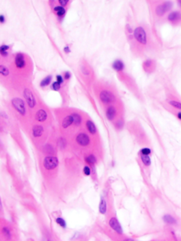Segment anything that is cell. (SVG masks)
I'll return each mask as SVG.
<instances>
[{"label": "cell", "mask_w": 181, "mask_h": 241, "mask_svg": "<svg viewBox=\"0 0 181 241\" xmlns=\"http://www.w3.org/2000/svg\"><path fill=\"white\" fill-rule=\"evenodd\" d=\"M108 226L111 229L115 234H117L119 236H123V228L122 226H121L120 221H118V219L116 216H113L109 218Z\"/></svg>", "instance_id": "1"}, {"label": "cell", "mask_w": 181, "mask_h": 241, "mask_svg": "<svg viewBox=\"0 0 181 241\" xmlns=\"http://www.w3.org/2000/svg\"><path fill=\"white\" fill-rule=\"evenodd\" d=\"M59 165L58 158L54 156H48L43 160V167L44 168L50 171L55 170Z\"/></svg>", "instance_id": "2"}, {"label": "cell", "mask_w": 181, "mask_h": 241, "mask_svg": "<svg viewBox=\"0 0 181 241\" xmlns=\"http://www.w3.org/2000/svg\"><path fill=\"white\" fill-rule=\"evenodd\" d=\"M134 37L137 40V42L142 45H146L147 43V34L144 29L142 27H137L134 31Z\"/></svg>", "instance_id": "3"}, {"label": "cell", "mask_w": 181, "mask_h": 241, "mask_svg": "<svg viewBox=\"0 0 181 241\" xmlns=\"http://www.w3.org/2000/svg\"><path fill=\"white\" fill-rule=\"evenodd\" d=\"M13 107L15 108V110L21 115H25L26 113V109L25 106V103L22 99L16 98L12 100Z\"/></svg>", "instance_id": "4"}, {"label": "cell", "mask_w": 181, "mask_h": 241, "mask_svg": "<svg viewBox=\"0 0 181 241\" xmlns=\"http://www.w3.org/2000/svg\"><path fill=\"white\" fill-rule=\"evenodd\" d=\"M100 99L104 104H110L115 101V96L112 92L104 90L100 93Z\"/></svg>", "instance_id": "5"}, {"label": "cell", "mask_w": 181, "mask_h": 241, "mask_svg": "<svg viewBox=\"0 0 181 241\" xmlns=\"http://www.w3.org/2000/svg\"><path fill=\"white\" fill-rule=\"evenodd\" d=\"M23 96L28 106L31 108H33L36 104V101L32 91L29 88H25L23 91Z\"/></svg>", "instance_id": "6"}, {"label": "cell", "mask_w": 181, "mask_h": 241, "mask_svg": "<svg viewBox=\"0 0 181 241\" xmlns=\"http://www.w3.org/2000/svg\"><path fill=\"white\" fill-rule=\"evenodd\" d=\"M76 142L78 144L82 147H86L90 143V138L87 134L81 132L76 137Z\"/></svg>", "instance_id": "7"}, {"label": "cell", "mask_w": 181, "mask_h": 241, "mask_svg": "<svg viewBox=\"0 0 181 241\" xmlns=\"http://www.w3.org/2000/svg\"><path fill=\"white\" fill-rule=\"evenodd\" d=\"M117 109H116L115 106L113 105H110L108 108H107L106 111H105V116H106V118L109 121H113L117 117Z\"/></svg>", "instance_id": "8"}, {"label": "cell", "mask_w": 181, "mask_h": 241, "mask_svg": "<svg viewBox=\"0 0 181 241\" xmlns=\"http://www.w3.org/2000/svg\"><path fill=\"white\" fill-rule=\"evenodd\" d=\"M1 233L2 235V237L4 238V239L7 241H9L13 238L12 230L8 226H4L2 227Z\"/></svg>", "instance_id": "9"}, {"label": "cell", "mask_w": 181, "mask_h": 241, "mask_svg": "<svg viewBox=\"0 0 181 241\" xmlns=\"http://www.w3.org/2000/svg\"><path fill=\"white\" fill-rule=\"evenodd\" d=\"M162 220L165 223L169 226H175L178 224V220L175 217L170 213H166L162 216Z\"/></svg>", "instance_id": "10"}, {"label": "cell", "mask_w": 181, "mask_h": 241, "mask_svg": "<svg viewBox=\"0 0 181 241\" xmlns=\"http://www.w3.org/2000/svg\"><path fill=\"white\" fill-rule=\"evenodd\" d=\"M171 7V3L169 2H166L162 4L158 5L156 9V13L158 16H163L167 11L170 9V8Z\"/></svg>", "instance_id": "11"}, {"label": "cell", "mask_w": 181, "mask_h": 241, "mask_svg": "<svg viewBox=\"0 0 181 241\" xmlns=\"http://www.w3.org/2000/svg\"><path fill=\"white\" fill-rule=\"evenodd\" d=\"M98 211L99 213L102 215H105L108 211V204L106 202V199H105V197H101V199H100L99 205H98Z\"/></svg>", "instance_id": "12"}, {"label": "cell", "mask_w": 181, "mask_h": 241, "mask_svg": "<svg viewBox=\"0 0 181 241\" xmlns=\"http://www.w3.org/2000/svg\"><path fill=\"white\" fill-rule=\"evenodd\" d=\"M15 64L16 66H17L18 68L21 69L24 67L26 64V62H25V58H24V56L23 54L21 53H18L17 55L15 57Z\"/></svg>", "instance_id": "13"}, {"label": "cell", "mask_w": 181, "mask_h": 241, "mask_svg": "<svg viewBox=\"0 0 181 241\" xmlns=\"http://www.w3.org/2000/svg\"><path fill=\"white\" fill-rule=\"evenodd\" d=\"M48 113L43 109H40L36 113V120L40 123H43L47 120Z\"/></svg>", "instance_id": "14"}, {"label": "cell", "mask_w": 181, "mask_h": 241, "mask_svg": "<svg viewBox=\"0 0 181 241\" xmlns=\"http://www.w3.org/2000/svg\"><path fill=\"white\" fill-rule=\"evenodd\" d=\"M43 132H44V129H43V126L41 125H35L33 129H32V134L35 138H38L41 137L43 135Z\"/></svg>", "instance_id": "15"}, {"label": "cell", "mask_w": 181, "mask_h": 241, "mask_svg": "<svg viewBox=\"0 0 181 241\" xmlns=\"http://www.w3.org/2000/svg\"><path fill=\"white\" fill-rule=\"evenodd\" d=\"M86 129H87L88 132L91 134H96L97 128H96V126L95 125V124H94L93 121H91L90 120H88L86 123Z\"/></svg>", "instance_id": "16"}, {"label": "cell", "mask_w": 181, "mask_h": 241, "mask_svg": "<svg viewBox=\"0 0 181 241\" xmlns=\"http://www.w3.org/2000/svg\"><path fill=\"white\" fill-rule=\"evenodd\" d=\"M72 124H74V121H73V118L72 115H67L65 118L63 119V123H62V126L64 129L68 128L69 127L72 125Z\"/></svg>", "instance_id": "17"}, {"label": "cell", "mask_w": 181, "mask_h": 241, "mask_svg": "<svg viewBox=\"0 0 181 241\" xmlns=\"http://www.w3.org/2000/svg\"><path fill=\"white\" fill-rule=\"evenodd\" d=\"M168 19L171 22H177L181 19V13L178 12H173L168 15Z\"/></svg>", "instance_id": "18"}, {"label": "cell", "mask_w": 181, "mask_h": 241, "mask_svg": "<svg viewBox=\"0 0 181 241\" xmlns=\"http://www.w3.org/2000/svg\"><path fill=\"white\" fill-rule=\"evenodd\" d=\"M140 160H141L142 164L144 165L145 167H149L152 165V160L149 156H144V155H140Z\"/></svg>", "instance_id": "19"}, {"label": "cell", "mask_w": 181, "mask_h": 241, "mask_svg": "<svg viewBox=\"0 0 181 241\" xmlns=\"http://www.w3.org/2000/svg\"><path fill=\"white\" fill-rule=\"evenodd\" d=\"M113 67L115 71L117 72H122L124 69V67H125V65H124L123 62L121 60H116L114 62V63L113 64Z\"/></svg>", "instance_id": "20"}, {"label": "cell", "mask_w": 181, "mask_h": 241, "mask_svg": "<svg viewBox=\"0 0 181 241\" xmlns=\"http://www.w3.org/2000/svg\"><path fill=\"white\" fill-rule=\"evenodd\" d=\"M72 116L73 118V121H74V125L77 127H79V125H81V124H82V116L77 113H72Z\"/></svg>", "instance_id": "21"}, {"label": "cell", "mask_w": 181, "mask_h": 241, "mask_svg": "<svg viewBox=\"0 0 181 241\" xmlns=\"http://www.w3.org/2000/svg\"><path fill=\"white\" fill-rule=\"evenodd\" d=\"M85 161L86 163L91 166H94L97 162L96 157L93 155V154H89V155L86 156L85 158Z\"/></svg>", "instance_id": "22"}, {"label": "cell", "mask_w": 181, "mask_h": 241, "mask_svg": "<svg viewBox=\"0 0 181 241\" xmlns=\"http://www.w3.org/2000/svg\"><path fill=\"white\" fill-rule=\"evenodd\" d=\"M153 62L152 60L151 59H148V60H146L144 64H143V68L145 70L146 72H151L153 69Z\"/></svg>", "instance_id": "23"}, {"label": "cell", "mask_w": 181, "mask_h": 241, "mask_svg": "<svg viewBox=\"0 0 181 241\" xmlns=\"http://www.w3.org/2000/svg\"><path fill=\"white\" fill-rule=\"evenodd\" d=\"M55 222H56V223L58 224L59 227H61L62 228H63V229L67 228V222L65 220H64V218H63V217H60V216H59V217L56 218Z\"/></svg>", "instance_id": "24"}, {"label": "cell", "mask_w": 181, "mask_h": 241, "mask_svg": "<svg viewBox=\"0 0 181 241\" xmlns=\"http://www.w3.org/2000/svg\"><path fill=\"white\" fill-rule=\"evenodd\" d=\"M54 10L57 12V14H58V17H63V16L65 13V9L64 8L60 6H58L55 7L54 8Z\"/></svg>", "instance_id": "25"}, {"label": "cell", "mask_w": 181, "mask_h": 241, "mask_svg": "<svg viewBox=\"0 0 181 241\" xmlns=\"http://www.w3.org/2000/svg\"><path fill=\"white\" fill-rule=\"evenodd\" d=\"M51 79H52V77L51 76H48V77H45L44 79H43L41 83H40V86L42 87H45V86H48L51 82Z\"/></svg>", "instance_id": "26"}, {"label": "cell", "mask_w": 181, "mask_h": 241, "mask_svg": "<svg viewBox=\"0 0 181 241\" xmlns=\"http://www.w3.org/2000/svg\"><path fill=\"white\" fill-rule=\"evenodd\" d=\"M152 153V149L148 147H144L140 150V155L150 156Z\"/></svg>", "instance_id": "27"}, {"label": "cell", "mask_w": 181, "mask_h": 241, "mask_svg": "<svg viewBox=\"0 0 181 241\" xmlns=\"http://www.w3.org/2000/svg\"><path fill=\"white\" fill-rule=\"evenodd\" d=\"M9 49V47L8 45H2L1 47H0V54L3 56H7L8 55L7 50Z\"/></svg>", "instance_id": "28"}, {"label": "cell", "mask_w": 181, "mask_h": 241, "mask_svg": "<svg viewBox=\"0 0 181 241\" xmlns=\"http://www.w3.org/2000/svg\"><path fill=\"white\" fill-rule=\"evenodd\" d=\"M115 128H117L118 129H123L124 127V121L123 119H118L115 123Z\"/></svg>", "instance_id": "29"}, {"label": "cell", "mask_w": 181, "mask_h": 241, "mask_svg": "<svg viewBox=\"0 0 181 241\" xmlns=\"http://www.w3.org/2000/svg\"><path fill=\"white\" fill-rule=\"evenodd\" d=\"M0 74L3 76H8L9 74V71L6 67L4 65H0Z\"/></svg>", "instance_id": "30"}, {"label": "cell", "mask_w": 181, "mask_h": 241, "mask_svg": "<svg viewBox=\"0 0 181 241\" xmlns=\"http://www.w3.org/2000/svg\"><path fill=\"white\" fill-rule=\"evenodd\" d=\"M168 103L171 105L172 107H173L175 108H177V109L181 110V103L176 101H170L168 102Z\"/></svg>", "instance_id": "31"}, {"label": "cell", "mask_w": 181, "mask_h": 241, "mask_svg": "<svg viewBox=\"0 0 181 241\" xmlns=\"http://www.w3.org/2000/svg\"><path fill=\"white\" fill-rule=\"evenodd\" d=\"M83 174H84L86 176L91 175V168L89 167L88 166H85L84 167H83Z\"/></svg>", "instance_id": "32"}, {"label": "cell", "mask_w": 181, "mask_h": 241, "mask_svg": "<svg viewBox=\"0 0 181 241\" xmlns=\"http://www.w3.org/2000/svg\"><path fill=\"white\" fill-rule=\"evenodd\" d=\"M60 83H59L58 82H55L53 83V85H52V88L53 90L55 91H58L59 90V88H60Z\"/></svg>", "instance_id": "33"}, {"label": "cell", "mask_w": 181, "mask_h": 241, "mask_svg": "<svg viewBox=\"0 0 181 241\" xmlns=\"http://www.w3.org/2000/svg\"><path fill=\"white\" fill-rule=\"evenodd\" d=\"M121 241H136V240H135L134 238L125 236V237H123L122 239H121Z\"/></svg>", "instance_id": "34"}, {"label": "cell", "mask_w": 181, "mask_h": 241, "mask_svg": "<svg viewBox=\"0 0 181 241\" xmlns=\"http://www.w3.org/2000/svg\"><path fill=\"white\" fill-rule=\"evenodd\" d=\"M57 80H58V82L59 83H60V84L63 82V77H62V76H60V75L57 76Z\"/></svg>", "instance_id": "35"}, {"label": "cell", "mask_w": 181, "mask_h": 241, "mask_svg": "<svg viewBox=\"0 0 181 241\" xmlns=\"http://www.w3.org/2000/svg\"><path fill=\"white\" fill-rule=\"evenodd\" d=\"M59 4H61L62 6H65L68 3V1L67 0H59Z\"/></svg>", "instance_id": "36"}, {"label": "cell", "mask_w": 181, "mask_h": 241, "mask_svg": "<svg viewBox=\"0 0 181 241\" xmlns=\"http://www.w3.org/2000/svg\"><path fill=\"white\" fill-rule=\"evenodd\" d=\"M70 77H71V74H70V73L69 72H67L64 73V78H65V79H69Z\"/></svg>", "instance_id": "37"}, {"label": "cell", "mask_w": 181, "mask_h": 241, "mask_svg": "<svg viewBox=\"0 0 181 241\" xmlns=\"http://www.w3.org/2000/svg\"><path fill=\"white\" fill-rule=\"evenodd\" d=\"M43 241H53V240H52V238H51L50 236H48V235H46V236H45L44 238H43Z\"/></svg>", "instance_id": "38"}, {"label": "cell", "mask_w": 181, "mask_h": 241, "mask_svg": "<svg viewBox=\"0 0 181 241\" xmlns=\"http://www.w3.org/2000/svg\"><path fill=\"white\" fill-rule=\"evenodd\" d=\"M5 21L4 17L3 15H0V23H4Z\"/></svg>", "instance_id": "39"}, {"label": "cell", "mask_w": 181, "mask_h": 241, "mask_svg": "<svg viewBox=\"0 0 181 241\" xmlns=\"http://www.w3.org/2000/svg\"><path fill=\"white\" fill-rule=\"evenodd\" d=\"M177 118H178V119H179V120H181V111H180V112H178V113H177Z\"/></svg>", "instance_id": "40"}, {"label": "cell", "mask_w": 181, "mask_h": 241, "mask_svg": "<svg viewBox=\"0 0 181 241\" xmlns=\"http://www.w3.org/2000/svg\"><path fill=\"white\" fill-rule=\"evenodd\" d=\"M64 52L67 53H69L70 52L69 48V47H65V48H64Z\"/></svg>", "instance_id": "41"}, {"label": "cell", "mask_w": 181, "mask_h": 241, "mask_svg": "<svg viewBox=\"0 0 181 241\" xmlns=\"http://www.w3.org/2000/svg\"><path fill=\"white\" fill-rule=\"evenodd\" d=\"M2 208H3V207H2V202L1 198H0V212L2 211Z\"/></svg>", "instance_id": "42"}, {"label": "cell", "mask_w": 181, "mask_h": 241, "mask_svg": "<svg viewBox=\"0 0 181 241\" xmlns=\"http://www.w3.org/2000/svg\"><path fill=\"white\" fill-rule=\"evenodd\" d=\"M180 241H181V240H180Z\"/></svg>", "instance_id": "43"}]
</instances>
